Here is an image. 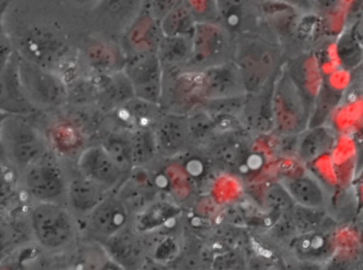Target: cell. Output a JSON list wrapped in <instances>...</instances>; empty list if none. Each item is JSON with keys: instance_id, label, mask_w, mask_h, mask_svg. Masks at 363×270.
Instances as JSON below:
<instances>
[{"instance_id": "obj_1", "label": "cell", "mask_w": 363, "mask_h": 270, "mask_svg": "<svg viewBox=\"0 0 363 270\" xmlns=\"http://www.w3.org/2000/svg\"><path fill=\"white\" fill-rule=\"evenodd\" d=\"M279 63V51L262 38L243 36L237 44L235 65L247 95H257L274 82Z\"/></svg>"}, {"instance_id": "obj_2", "label": "cell", "mask_w": 363, "mask_h": 270, "mask_svg": "<svg viewBox=\"0 0 363 270\" xmlns=\"http://www.w3.org/2000/svg\"><path fill=\"white\" fill-rule=\"evenodd\" d=\"M1 139L6 163L17 171L25 172L49 154L46 138L21 115H8Z\"/></svg>"}, {"instance_id": "obj_3", "label": "cell", "mask_w": 363, "mask_h": 270, "mask_svg": "<svg viewBox=\"0 0 363 270\" xmlns=\"http://www.w3.org/2000/svg\"><path fill=\"white\" fill-rule=\"evenodd\" d=\"M311 105L306 95L288 74L275 80L272 93L274 129L288 136H298L308 127Z\"/></svg>"}, {"instance_id": "obj_4", "label": "cell", "mask_w": 363, "mask_h": 270, "mask_svg": "<svg viewBox=\"0 0 363 270\" xmlns=\"http://www.w3.org/2000/svg\"><path fill=\"white\" fill-rule=\"evenodd\" d=\"M32 231L42 247L63 248L74 237L72 216L60 203H38L31 211Z\"/></svg>"}, {"instance_id": "obj_5", "label": "cell", "mask_w": 363, "mask_h": 270, "mask_svg": "<svg viewBox=\"0 0 363 270\" xmlns=\"http://www.w3.org/2000/svg\"><path fill=\"white\" fill-rule=\"evenodd\" d=\"M18 54L21 85L29 101L38 108L55 107L66 97L65 84L52 70L31 63Z\"/></svg>"}, {"instance_id": "obj_6", "label": "cell", "mask_w": 363, "mask_h": 270, "mask_svg": "<svg viewBox=\"0 0 363 270\" xmlns=\"http://www.w3.org/2000/svg\"><path fill=\"white\" fill-rule=\"evenodd\" d=\"M123 72L133 88L134 95L149 103H161L163 97V63L157 53L128 57Z\"/></svg>"}, {"instance_id": "obj_7", "label": "cell", "mask_w": 363, "mask_h": 270, "mask_svg": "<svg viewBox=\"0 0 363 270\" xmlns=\"http://www.w3.org/2000/svg\"><path fill=\"white\" fill-rule=\"evenodd\" d=\"M194 95L207 101L247 95L236 65L220 63L194 74Z\"/></svg>"}, {"instance_id": "obj_8", "label": "cell", "mask_w": 363, "mask_h": 270, "mask_svg": "<svg viewBox=\"0 0 363 270\" xmlns=\"http://www.w3.org/2000/svg\"><path fill=\"white\" fill-rule=\"evenodd\" d=\"M25 188L36 203H60L67 196V182L57 163L46 155L25 172Z\"/></svg>"}, {"instance_id": "obj_9", "label": "cell", "mask_w": 363, "mask_h": 270, "mask_svg": "<svg viewBox=\"0 0 363 270\" xmlns=\"http://www.w3.org/2000/svg\"><path fill=\"white\" fill-rule=\"evenodd\" d=\"M66 52L65 42L57 32L47 27L31 28L19 42L18 53L23 59L49 70L63 59Z\"/></svg>"}, {"instance_id": "obj_10", "label": "cell", "mask_w": 363, "mask_h": 270, "mask_svg": "<svg viewBox=\"0 0 363 270\" xmlns=\"http://www.w3.org/2000/svg\"><path fill=\"white\" fill-rule=\"evenodd\" d=\"M228 51L225 30L213 21H196L191 35L189 61L204 68L224 63L221 59ZM203 68V69H204Z\"/></svg>"}, {"instance_id": "obj_11", "label": "cell", "mask_w": 363, "mask_h": 270, "mask_svg": "<svg viewBox=\"0 0 363 270\" xmlns=\"http://www.w3.org/2000/svg\"><path fill=\"white\" fill-rule=\"evenodd\" d=\"M130 209L119 195L108 194L89 213V229L104 241L127 227Z\"/></svg>"}, {"instance_id": "obj_12", "label": "cell", "mask_w": 363, "mask_h": 270, "mask_svg": "<svg viewBox=\"0 0 363 270\" xmlns=\"http://www.w3.org/2000/svg\"><path fill=\"white\" fill-rule=\"evenodd\" d=\"M163 36L160 21L145 4L138 16L125 28L123 42L128 57L157 53Z\"/></svg>"}, {"instance_id": "obj_13", "label": "cell", "mask_w": 363, "mask_h": 270, "mask_svg": "<svg viewBox=\"0 0 363 270\" xmlns=\"http://www.w3.org/2000/svg\"><path fill=\"white\" fill-rule=\"evenodd\" d=\"M80 174L111 190L123 184L125 174L119 169L104 146L85 148L78 159Z\"/></svg>"}, {"instance_id": "obj_14", "label": "cell", "mask_w": 363, "mask_h": 270, "mask_svg": "<svg viewBox=\"0 0 363 270\" xmlns=\"http://www.w3.org/2000/svg\"><path fill=\"white\" fill-rule=\"evenodd\" d=\"M0 110L9 115H26L35 112L36 107L29 101L18 72V54L13 53L10 63L0 74Z\"/></svg>"}, {"instance_id": "obj_15", "label": "cell", "mask_w": 363, "mask_h": 270, "mask_svg": "<svg viewBox=\"0 0 363 270\" xmlns=\"http://www.w3.org/2000/svg\"><path fill=\"white\" fill-rule=\"evenodd\" d=\"M157 151L164 155L180 154L190 144L189 119L186 115L170 112L155 122Z\"/></svg>"}, {"instance_id": "obj_16", "label": "cell", "mask_w": 363, "mask_h": 270, "mask_svg": "<svg viewBox=\"0 0 363 270\" xmlns=\"http://www.w3.org/2000/svg\"><path fill=\"white\" fill-rule=\"evenodd\" d=\"M281 182L296 205L328 209L330 195L325 187L315 176L303 174L285 178Z\"/></svg>"}, {"instance_id": "obj_17", "label": "cell", "mask_w": 363, "mask_h": 270, "mask_svg": "<svg viewBox=\"0 0 363 270\" xmlns=\"http://www.w3.org/2000/svg\"><path fill=\"white\" fill-rule=\"evenodd\" d=\"M296 140V155L302 163H309L332 152L336 144L334 129L325 125L308 127L298 134Z\"/></svg>"}, {"instance_id": "obj_18", "label": "cell", "mask_w": 363, "mask_h": 270, "mask_svg": "<svg viewBox=\"0 0 363 270\" xmlns=\"http://www.w3.org/2000/svg\"><path fill=\"white\" fill-rule=\"evenodd\" d=\"M292 248L298 258L311 262L328 260L335 250V240L326 228L301 233L294 239Z\"/></svg>"}, {"instance_id": "obj_19", "label": "cell", "mask_w": 363, "mask_h": 270, "mask_svg": "<svg viewBox=\"0 0 363 270\" xmlns=\"http://www.w3.org/2000/svg\"><path fill=\"white\" fill-rule=\"evenodd\" d=\"M115 112H117V120L132 133L151 127L152 123L157 122L159 105L134 97L115 108Z\"/></svg>"}, {"instance_id": "obj_20", "label": "cell", "mask_w": 363, "mask_h": 270, "mask_svg": "<svg viewBox=\"0 0 363 270\" xmlns=\"http://www.w3.org/2000/svg\"><path fill=\"white\" fill-rule=\"evenodd\" d=\"M108 195V189L94 180L81 177L72 180L67 186V197L70 205L81 213H89L104 197Z\"/></svg>"}, {"instance_id": "obj_21", "label": "cell", "mask_w": 363, "mask_h": 270, "mask_svg": "<svg viewBox=\"0 0 363 270\" xmlns=\"http://www.w3.org/2000/svg\"><path fill=\"white\" fill-rule=\"evenodd\" d=\"M181 209L165 201H153L138 212L134 228L138 233H149L163 226L180 214Z\"/></svg>"}, {"instance_id": "obj_22", "label": "cell", "mask_w": 363, "mask_h": 270, "mask_svg": "<svg viewBox=\"0 0 363 270\" xmlns=\"http://www.w3.org/2000/svg\"><path fill=\"white\" fill-rule=\"evenodd\" d=\"M146 4V0H99L96 10L110 23L125 25L138 16Z\"/></svg>"}, {"instance_id": "obj_23", "label": "cell", "mask_w": 363, "mask_h": 270, "mask_svg": "<svg viewBox=\"0 0 363 270\" xmlns=\"http://www.w3.org/2000/svg\"><path fill=\"white\" fill-rule=\"evenodd\" d=\"M113 258L119 261L121 265H135L142 254L140 241L133 233H129L123 228L110 239L104 241Z\"/></svg>"}, {"instance_id": "obj_24", "label": "cell", "mask_w": 363, "mask_h": 270, "mask_svg": "<svg viewBox=\"0 0 363 270\" xmlns=\"http://www.w3.org/2000/svg\"><path fill=\"white\" fill-rule=\"evenodd\" d=\"M342 95L341 91L334 87H330V85L321 86L319 93L315 95V101L311 105L308 127L325 124L330 115L334 112L337 106L340 103Z\"/></svg>"}, {"instance_id": "obj_25", "label": "cell", "mask_w": 363, "mask_h": 270, "mask_svg": "<svg viewBox=\"0 0 363 270\" xmlns=\"http://www.w3.org/2000/svg\"><path fill=\"white\" fill-rule=\"evenodd\" d=\"M196 19L185 4L170 11L160 20L162 33L164 36H186L191 37L194 33Z\"/></svg>"}, {"instance_id": "obj_26", "label": "cell", "mask_w": 363, "mask_h": 270, "mask_svg": "<svg viewBox=\"0 0 363 270\" xmlns=\"http://www.w3.org/2000/svg\"><path fill=\"white\" fill-rule=\"evenodd\" d=\"M87 59L91 65L98 71L106 74L123 69L125 61H121V54L112 46L104 42H95L87 49Z\"/></svg>"}, {"instance_id": "obj_27", "label": "cell", "mask_w": 363, "mask_h": 270, "mask_svg": "<svg viewBox=\"0 0 363 270\" xmlns=\"http://www.w3.org/2000/svg\"><path fill=\"white\" fill-rule=\"evenodd\" d=\"M290 218L296 228V233H307L311 231L326 228L328 222V216L326 209H317V208L304 207L296 205L290 209Z\"/></svg>"}, {"instance_id": "obj_28", "label": "cell", "mask_w": 363, "mask_h": 270, "mask_svg": "<svg viewBox=\"0 0 363 270\" xmlns=\"http://www.w3.org/2000/svg\"><path fill=\"white\" fill-rule=\"evenodd\" d=\"M130 143L134 168L146 165L159 152L152 127L138 129L130 133Z\"/></svg>"}, {"instance_id": "obj_29", "label": "cell", "mask_w": 363, "mask_h": 270, "mask_svg": "<svg viewBox=\"0 0 363 270\" xmlns=\"http://www.w3.org/2000/svg\"><path fill=\"white\" fill-rule=\"evenodd\" d=\"M157 54L163 64H178L189 61L191 55V37L163 36L157 49Z\"/></svg>"}, {"instance_id": "obj_30", "label": "cell", "mask_w": 363, "mask_h": 270, "mask_svg": "<svg viewBox=\"0 0 363 270\" xmlns=\"http://www.w3.org/2000/svg\"><path fill=\"white\" fill-rule=\"evenodd\" d=\"M113 160L118 165L119 169L129 175L134 169L133 158H132L131 143L129 135L123 133H114L106 138L104 144Z\"/></svg>"}, {"instance_id": "obj_31", "label": "cell", "mask_w": 363, "mask_h": 270, "mask_svg": "<svg viewBox=\"0 0 363 270\" xmlns=\"http://www.w3.org/2000/svg\"><path fill=\"white\" fill-rule=\"evenodd\" d=\"M218 17L225 28L237 29L245 14V0H215Z\"/></svg>"}, {"instance_id": "obj_32", "label": "cell", "mask_w": 363, "mask_h": 270, "mask_svg": "<svg viewBox=\"0 0 363 270\" xmlns=\"http://www.w3.org/2000/svg\"><path fill=\"white\" fill-rule=\"evenodd\" d=\"M17 170L10 163H0V208L4 207L16 193Z\"/></svg>"}, {"instance_id": "obj_33", "label": "cell", "mask_w": 363, "mask_h": 270, "mask_svg": "<svg viewBox=\"0 0 363 270\" xmlns=\"http://www.w3.org/2000/svg\"><path fill=\"white\" fill-rule=\"evenodd\" d=\"M338 54L341 63L345 68H353L362 61V52L357 40L352 37L350 34L341 40L338 46Z\"/></svg>"}, {"instance_id": "obj_34", "label": "cell", "mask_w": 363, "mask_h": 270, "mask_svg": "<svg viewBox=\"0 0 363 270\" xmlns=\"http://www.w3.org/2000/svg\"><path fill=\"white\" fill-rule=\"evenodd\" d=\"M267 204L272 209L281 212H289L294 206V199L290 196L285 187L279 184H273L269 187L266 194Z\"/></svg>"}, {"instance_id": "obj_35", "label": "cell", "mask_w": 363, "mask_h": 270, "mask_svg": "<svg viewBox=\"0 0 363 270\" xmlns=\"http://www.w3.org/2000/svg\"><path fill=\"white\" fill-rule=\"evenodd\" d=\"M188 119L192 140L202 139L216 129L215 119L211 118L207 112H201L188 117Z\"/></svg>"}, {"instance_id": "obj_36", "label": "cell", "mask_w": 363, "mask_h": 270, "mask_svg": "<svg viewBox=\"0 0 363 270\" xmlns=\"http://www.w3.org/2000/svg\"><path fill=\"white\" fill-rule=\"evenodd\" d=\"M183 4L191 12L194 19L200 21H211L213 17H218L215 0H183Z\"/></svg>"}, {"instance_id": "obj_37", "label": "cell", "mask_w": 363, "mask_h": 270, "mask_svg": "<svg viewBox=\"0 0 363 270\" xmlns=\"http://www.w3.org/2000/svg\"><path fill=\"white\" fill-rule=\"evenodd\" d=\"M182 4L183 0H146L147 8L159 21Z\"/></svg>"}, {"instance_id": "obj_38", "label": "cell", "mask_w": 363, "mask_h": 270, "mask_svg": "<svg viewBox=\"0 0 363 270\" xmlns=\"http://www.w3.org/2000/svg\"><path fill=\"white\" fill-rule=\"evenodd\" d=\"M13 53H14V51L12 50L10 42L4 36H2L0 38V74L10 63Z\"/></svg>"}, {"instance_id": "obj_39", "label": "cell", "mask_w": 363, "mask_h": 270, "mask_svg": "<svg viewBox=\"0 0 363 270\" xmlns=\"http://www.w3.org/2000/svg\"><path fill=\"white\" fill-rule=\"evenodd\" d=\"M356 148V171L360 172L363 169V121L355 140Z\"/></svg>"}, {"instance_id": "obj_40", "label": "cell", "mask_w": 363, "mask_h": 270, "mask_svg": "<svg viewBox=\"0 0 363 270\" xmlns=\"http://www.w3.org/2000/svg\"><path fill=\"white\" fill-rule=\"evenodd\" d=\"M279 4H285L294 10L308 11L313 8V1L311 0H273Z\"/></svg>"}, {"instance_id": "obj_41", "label": "cell", "mask_w": 363, "mask_h": 270, "mask_svg": "<svg viewBox=\"0 0 363 270\" xmlns=\"http://www.w3.org/2000/svg\"><path fill=\"white\" fill-rule=\"evenodd\" d=\"M8 115L9 114H6V112L0 110V161H1V163H6V155H4V146H2L1 133L2 125H4V120H6V117H8Z\"/></svg>"}, {"instance_id": "obj_42", "label": "cell", "mask_w": 363, "mask_h": 270, "mask_svg": "<svg viewBox=\"0 0 363 270\" xmlns=\"http://www.w3.org/2000/svg\"><path fill=\"white\" fill-rule=\"evenodd\" d=\"M72 4H78V6H94L97 4L99 0H69Z\"/></svg>"}, {"instance_id": "obj_43", "label": "cell", "mask_w": 363, "mask_h": 270, "mask_svg": "<svg viewBox=\"0 0 363 270\" xmlns=\"http://www.w3.org/2000/svg\"><path fill=\"white\" fill-rule=\"evenodd\" d=\"M13 1L14 0H0V17L8 10L9 6H11Z\"/></svg>"}, {"instance_id": "obj_44", "label": "cell", "mask_w": 363, "mask_h": 270, "mask_svg": "<svg viewBox=\"0 0 363 270\" xmlns=\"http://www.w3.org/2000/svg\"><path fill=\"white\" fill-rule=\"evenodd\" d=\"M6 242H8V237H6V233L2 227H0V250L6 246Z\"/></svg>"}, {"instance_id": "obj_45", "label": "cell", "mask_w": 363, "mask_h": 270, "mask_svg": "<svg viewBox=\"0 0 363 270\" xmlns=\"http://www.w3.org/2000/svg\"><path fill=\"white\" fill-rule=\"evenodd\" d=\"M357 220L363 224V205L362 206V208H360L359 211H358Z\"/></svg>"}, {"instance_id": "obj_46", "label": "cell", "mask_w": 363, "mask_h": 270, "mask_svg": "<svg viewBox=\"0 0 363 270\" xmlns=\"http://www.w3.org/2000/svg\"><path fill=\"white\" fill-rule=\"evenodd\" d=\"M4 36V31H2L1 23H0V38Z\"/></svg>"}, {"instance_id": "obj_47", "label": "cell", "mask_w": 363, "mask_h": 270, "mask_svg": "<svg viewBox=\"0 0 363 270\" xmlns=\"http://www.w3.org/2000/svg\"><path fill=\"white\" fill-rule=\"evenodd\" d=\"M311 1H313V0H311Z\"/></svg>"}]
</instances>
